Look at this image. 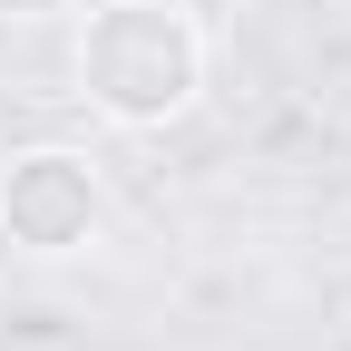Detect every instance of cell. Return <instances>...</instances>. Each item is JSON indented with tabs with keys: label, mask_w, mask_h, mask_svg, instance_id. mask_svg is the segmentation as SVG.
<instances>
[{
	"label": "cell",
	"mask_w": 351,
	"mask_h": 351,
	"mask_svg": "<svg viewBox=\"0 0 351 351\" xmlns=\"http://www.w3.org/2000/svg\"><path fill=\"white\" fill-rule=\"evenodd\" d=\"M78 98L108 127H176L205 88V29L176 0H108L78 20Z\"/></svg>",
	"instance_id": "obj_1"
},
{
	"label": "cell",
	"mask_w": 351,
	"mask_h": 351,
	"mask_svg": "<svg viewBox=\"0 0 351 351\" xmlns=\"http://www.w3.org/2000/svg\"><path fill=\"white\" fill-rule=\"evenodd\" d=\"M98 225H108V186L78 147H20L0 166V244L10 254L59 263V254L98 244Z\"/></svg>",
	"instance_id": "obj_2"
}]
</instances>
